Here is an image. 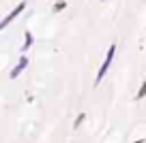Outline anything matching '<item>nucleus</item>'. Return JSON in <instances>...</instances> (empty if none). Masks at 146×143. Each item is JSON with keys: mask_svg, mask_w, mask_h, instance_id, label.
I'll return each mask as SVG.
<instances>
[{"mask_svg": "<svg viewBox=\"0 0 146 143\" xmlns=\"http://www.w3.org/2000/svg\"><path fill=\"white\" fill-rule=\"evenodd\" d=\"M114 56H116V45L112 43V45L108 47V54H105V58H103V62H101L99 71H97V77H95V85H99L101 81H103V77L108 75L110 66H112V62H114Z\"/></svg>", "mask_w": 146, "mask_h": 143, "instance_id": "f257e3e1", "label": "nucleus"}, {"mask_svg": "<svg viewBox=\"0 0 146 143\" xmlns=\"http://www.w3.org/2000/svg\"><path fill=\"white\" fill-rule=\"evenodd\" d=\"M24 11H26V0H22L19 5H15L13 9H11V13L7 15V17H2V19H0V30H5V28L9 26V24H13L15 19H17L19 15L24 13Z\"/></svg>", "mask_w": 146, "mask_h": 143, "instance_id": "f03ea898", "label": "nucleus"}, {"mask_svg": "<svg viewBox=\"0 0 146 143\" xmlns=\"http://www.w3.org/2000/svg\"><path fill=\"white\" fill-rule=\"evenodd\" d=\"M28 64H30L28 56H26V54H22V56H19V60L15 62V66L9 71V79H17V77L22 75V73L26 71V68H28Z\"/></svg>", "mask_w": 146, "mask_h": 143, "instance_id": "7ed1b4c3", "label": "nucleus"}, {"mask_svg": "<svg viewBox=\"0 0 146 143\" xmlns=\"http://www.w3.org/2000/svg\"><path fill=\"white\" fill-rule=\"evenodd\" d=\"M32 45H35V34H32L30 30H26V34H24V41H22V47H19V51H22V54H26V51H30Z\"/></svg>", "mask_w": 146, "mask_h": 143, "instance_id": "20e7f679", "label": "nucleus"}, {"mask_svg": "<svg viewBox=\"0 0 146 143\" xmlns=\"http://www.w3.org/2000/svg\"><path fill=\"white\" fill-rule=\"evenodd\" d=\"M67 0H58V2H54V7H52V13H60V11H64L67 9Z\"/></svg>", "mask_w": 146, "mask_h": 143, "instance_id": "39448f33", "label": "nucleus"}, {"mask_svg": "<svg viewBox=\"0 0 146 143\" xmlns=\"http://www.w3.org/2000/svg\"><path fill=\"white\" fill-rule=\"evenodd\" d=\"M84 120H86V113H80V115L75 117V122H73V128H80V126L84 124Z\"/></svg>", "mask_w": 146, "mask_h": 143, "instance_id": "423d86ee", "label": "nucleus"}, {"mask_svg": "<svg viewBox=\"0 0 146 143\" xmlns=\"http://www.w3.org/2000/svg\"><path fill=\"white\" fill-rule=\"evenodd\" d=\"M144 94H146V83H142V85H140V90H137L135 100H142V98H144Z\"/></svg>", "mask_w": 146, "mask_h": 143, "instance_id": "0eeeda50", "label": "nucleus"}, {"mask_svg": "<svg viewBox=\"0 0 146 143\" xmlns=\"http://www.w3.org/2000/svg\"><path fill=\"white\" fill-rule=\"evenodd\" d=\"M133 143H144V139H137V141H133Z\"/></svg>", "mask_w": 146, "mask_h": 143, "instance_id": "6e6552de", "label": "nucleus"}, {"mask_svg": "<svg viewBox=\"0 0 146 143\" xmlns=\"http://www.w3.org/2000/svg\"><path fill=\"white\" fill-rule=\"evenodd\" d=\"M101 2H105V0H101Z\"/></svg>", "mask_w": 146, "mask_h": 143, "instance_id": "1a4fd4ad", "label": "nucleus"}]
</instances>
